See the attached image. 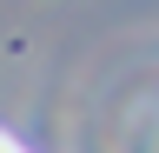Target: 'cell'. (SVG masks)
Wrapping results in <instances>:
<instances>
[{"label":"cell","instance_id":"1","mask_svg":"<svg viewBox=\"0 0 159 153\" xmlns=\"http://www.w3.org/2000/svg\"><path fill=\"white\" fill-rule=\"evenodd\" d=\"M13 146H20V140H13V133H0V153H13Z\"/></svg>","mask_w":159,"mask_h":153}]
</instances>
